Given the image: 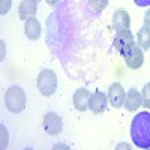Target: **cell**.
Masks as SVG:
<instances>
[{"label": "cell", "mask_w": 150, "mask_h": 150, "mask_svg": "<svg viewBox=\"0 0 150 150\" xmlns=\"http://www.w3.org/2000/svg\"><path fill=\"white\" fill-rule=\"evenodd\" d=\"M132 143L140 149H150V112H138L131 123Z\"/></svg>", "instance_id": "1"}, {"label": "cell", "mask_w": 150, "mask_h": 150, "mask_svg": "<svg viewBox=\"0 0 150 150\" xmlns=\"http://www.w3.org/2000/svg\"><path fill=\"white\" fill-rule=\"evenodd\" d=\"M5 105L8 111L18 114L26 108V92L20 86H11L5 92Z\"/></svg>", "instance_id": "2"}, {"label": "cell", "mask_w": 150, "mask_h": 150, "mask_svg": "<svg viewBox=\"0 0 150 150\" xmlns=\"http://www.w3.org/2000/svg\"><path fill=\"white\" fill-rule=\"evenodd\" d=\"M36 87L42 96H51L57 90V75L51 69H42L36 78Z\"/></svg>", "instance_id": "3"}, {"label": "cell", "mask_w": 150, "mask_h": 150, "mask_svg": "<svg viewBox=\"0 0 150 150\" xmlns=\"http://www.w3.org/2000/svg\"><path fill=\"white\" fill-rule=\"evenodd\" d=\"M134 45H135V38L131 33V30L117 32V35L114 38V48L120 56L126 54V51H129Z\"/></svg>", "instance_id": "4"}, {"label": "cell", "mask_w": 150, "mask_h": 150, "mask_svg": "<svg viewBox=\"0 0 150 150\" xmlns=\"http://www.w3.org/2000/svg\"><path fill=\"white\" fill-rule=\"evenodd\" d=\"M42 125H44V131L48 135H60L62 131H63V122L56 112H47L44 116Z\"/></svg>", "instance_id": "5"}, {"label": "cell", "mask_w": 150, "mask_h": 150, "mask_svg": "<svg viewBox=\"0 0 150 150\" xmlns=\"http://www.w3.org/2000/svg\"><path fill=\"white\" fill-rule=\"evenodd\" d=\"M125 59V63L129 69H140L143 66V62H144V54H143V50L138 45H134L129 51H126V54H123Z\"/></svg>", "instance_id": "6"}, {"label": "cell", "mask_w": 150, "mask_h": 150, "mask_svg": "<svg viewBox=\"0 0 150 150\" xmlns=\"http://www.w3.org/2000/svg\"><path fill=\"white\" fill-rule=\"evenodd\" d=\"M108 101L112 105V108H120L125 105V99H126V93H125V89L122 87V84L114 83L110 86L108 89Z\"/></svg>", "instance_id": "7"}, {"label": "cell", "mask_w": 150, "mask_h": 150, "mask_svg": "<svg viewBox=\"0 0 150 150\" xmlns=\"http://www.w3.org/2000/svg\"><path fill=\"white\" fill-rule=\"evenodd\" d=\"M107 104H108V96L101 90H96L93 95H90L89 110L95 112V114H101V112L107 110Z\"/></svg>", "instance_id": "8"}, {"label": "cell", "mask_w": 150, "mask_h": 150, "mask_svg": "<svg viewBox=\"0 0 150 150\" xmlns=\"http://www.w3.org/2000/svg\"><path fill=\"white\" fill-rule=\"evenodd\" d=\"M131 27V17L125 9H117L112 15V29L116 32L129 30Z\"/></svg>", "instance_id": "9"}, {"label": "cell", "mask_w": 150, "mask_h": 150, "mask_svg": "<svg viewBox=\"0 0 150 150\" xmlns=\"http://www.w3.org/2000/svg\"><path fill=\"white\" fill-rule=\"evenodd\" d=\"M141 105H143V96H141V93L137 90L135 87L129 89L128 93H126V99H125V108H126L128 111H131V112H135Z\"/></svg>", "instance_id": "10"}, {"label": "cell", "mask_w": 150, "mask_h": 150, "mask_svg": "<svg viewBox=\"0 0 150 150\" xmlns=\"http://www.w3.org/2000/svg\"><path fill=\"white\" fill-rule=\"evenodd\" d=\"M89 101H90V93H89L87 89L81 87V89L75 90V93L72 96V102H74V107L78 111L89 110Z\"/></svg>", "instance_id": "11"}, {"label": "cell", "mask_w": 150, "mask_h": 150, "mask_svg": "<svg viewBox=\"0 0 150 150\" xmlns=\"http://www.w3.org/2000/svg\"><path fill=\"white\" fill-rule=\"evenodd\" d=\"M38 12V2L36 0H21L18 6V17L20 20L26 21L30 17H35Z\"/></svg>", "instance_id": "12"}, {"label": "cell", "mask_w": 150, "mask_h": 150, "mask_svg": "<svg viewBox=\"0 0 150 150\" xmlns=\"http://www.w3.org/2000/svg\"><path fill=\"white\" fill-rule=\"evenodd\" d=\"M41 32H42V27H41L39 21H38L35 17H30L29 20L24 21V33H26V36L30 41L39 39Z\"/></svg>", "instance_id": "13"}, {"label": "cell", "mask_w": 150, "mask_h": 150, "mask_svg": "<svg viewBox=\"0 0 150 150\" xmlns=\"http://www.w3.org/2000/svg\"><path fill=\"white\" fill-rule=\"evenodd\" d=\"M137 45L141 50H150V27L143 26L137 33Z\"/></svg>", "instance_id": "14"}, {"label": "cell", "mask_w": 150, "mask_h": 150, "mask_svg": "<svg viewBox=\"0 0 150 150\" xmlns=\"http://www.w3.org/2000/svg\"><path fill=\"white\" fill-rule=\"evenodd\" d=\"M141 96H143V105H144V108H150V83L144 84Z\"/></svg>", "instance_id": "15"}, {"label": "cell", "mask_w": 150, "mask_h": 150, "mask_svg": "<svg viewBox=\"0 0 150 150\" xmlns=\"http://www.w3.org/2000/svg\"><path fill=\"white\" fill-rule=\"evenodd\" d=\"M89 3L95 11H104L108 5V0H89Z\"/></svg>", "instance_id": "16"}, {"label": "cell", "mask_w": 150, "mask_h": 150, "mask_svg": "<svg viewBox=\"0 0 150 150\" xmlns=\"http://www.w3.org/2000/svg\"><path fill=\"white\" fill-rule=\"evenodd\" d=\"M12 6V0H0V15H6Z\"/></svg>", "instance_id": "17"}, {"label": "cell", "mask_w": 150, "mask_h": 150, "mask_svg": "<svg viewBox=\"0 0 150 150\" xmlns=\"http://www.w3.org/2000/svg\"><path fill=\"white\" fill-rule=\"evenodd\" d=\"M0 131H2V141H0V147L2 149H6L8 147V131L5 128V125L0 126Z\"/></svg>", "instance_id": "18"}, {"label": "cell", "mask_w": 150, "mask_h": 150, "mask_svg": "<svg viewBox=\"0 0 150 150\" xmlns=\"http://www.w3.org/2000/svg\"><path fill=\"white\" fill-rule=\"evenodd\" d=\"M135 5H138L140 8H149L150 6V0H134Z\"/></svg>", "instance_id": "19"}, {"label": "cell", "mask_w": 150, "mask_h": 150, "mask_svg": "<svg viewBox=\"0 0 150 150\" xmlns=\"http://www.w3.org/2000/svg\"><path fill=\"white\" fill-rule=\"evenodd\" d=\"M144 26L150 27V6H149V9L146 11V14H144Z\"/></svg>", "instance_id": "20"}, {"label": "cell", "mask_w": 150, "mask_h": 150, "mask_svg": "<svg viewBox=\"0 0 150 150\" xmlns=\"http://www.w3.org/2000/svg\"><path fill=\"white\" fill-rule=\"evenodd\" d=\"M45 2H47V3L50 5V6H56V5H57V3L60 2V0H45Z\"/></svg>", "instance_id": "21"}, {"label": "cell", "mask_w": 150, "mask_h": 150, "mask_svg": "<svg viewBox=\"0 0 150 150\" xmlns=\"http://www.w3.org/2000/svg\"><path fill=\"white\" fill-rule=\"evenodd\" d=\"M117 149H131V146H128L126 143H122V146H117Z\"/></svg>", "instance_id": "22"}, {"label": "cell", "mask_w": 150, "mask_h": 150, "mask_svg": "<svg viewBox=\"0 0 150 150\" xmlns=\"http://www.w3.org/2000/svg\"><path fill=\"white\" fill-rule=\"evenodd\" d=\"M36 2H41V0H36Z\"/></svg>", "instance_id": "23"}]
</instances>
